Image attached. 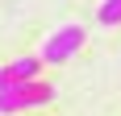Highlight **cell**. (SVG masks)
<instances>
[{"mask_svg":"<svg viewBox=\"0 0 121 116\" xmlns=\"http://www.w3.org/2000/svg\"><path fill=\"white\" fill-rule=\"evenodd\" d=\"M96 21L100 25H121V0H104L100 12H96Z\"/></svg>","mask_w":121,"mask_h":116,"instance_id":"277c9868","label":"cell"},{"mask_svg":"<svg viewBox=\"0 0 121 116\" xmlns=\"http://www.w3.org/2000/svg\"><path fill=\"white\" fill-rule=\"evenodd\" d=\"M54 100V87L42 79H25V83H9L0 87V116H13V112H25V108H42Z\"/></svg>","mask_w":121,"mask_h":116,"instance_id":"6da1fadb","label":"cell"},{"mask_svg":"<svg viewBox=\"0 0 121 116\" xmlns=\"http://www.w3.org/2000/svg\"><path fill=\"white\" fill-rule=\"evenodd\" d=\"M88 42V29L84 25H63V29H54V33L42 42V66H63V62H71L79 50H84Z\"/></svg>","mask_w":121,"mask_h":116,"instance_id":"7a4b0ae2","label":"cell"},{"mask_svg":"<svg viewBox=\"0 0 121 116\" xmlns=\"http://www.w3.org/2000/svg\"><path fill=\"white\" fill-rule=\"evenodd\" d=\"M38 70H42V58L38 54H21L4 62L0 66V87H9V83H25V79H38Z\"/></svg>","mask_w":121,"mask_h":116,"instance_id":"3957f363","label":"cell"}]
</instances>
